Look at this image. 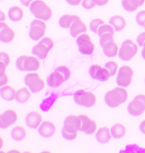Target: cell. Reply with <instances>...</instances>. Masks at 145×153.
I'll return each mask as SVG.
<instances>
[{"label": "cell", "mask_w": 145, "mask_h": 153, "mask_svg": "<svg viewBox=\"0 0 145 153\" xmlns=\"http://www.w3.org/2000/svg\"><path fill=\"white\" fill-rule=\"evenodd\" d=\"M136 23L142 27H144L145 26V10L138 11L135 17Z\"/></svg>", "instance_id": "e575fe53"}, {"label": "cell", "mask_w": 145, "mask_h": 153, "mask_svg": "<svg viewBox=\"0 0 145 153\" xmlns=\"http://www.w3.org/2000/svg\"><path fill=\"white\" fill-rule=\"evenodd\" d=\"M79 18H81V16L78 15L67 13V14H64V15L59 17L58 23H59V26L61 28L70 29V27L72 26V24Z\"/></svg>", "instance_id": "d4e9b609"}, {"label": "cell", "mask_w": 145, "mask_h": 153, "mask_svg": "<svg viewBox=\"0 0 145 153\" xmlns=\"http://www.w3.org/2000/svg\"><path fill=\"white\" fill-rule=\"evenodd\" d=\"M129 98V92L127 88L116 86L108 90L104 94V102L110 108H116L121 105L127 101Z\"/></svg>", "instance_id": "6da1fadb"}, {"label": "cell", "mask_w": 145, "mask_h": 153, "mask_svg": "<svg viewBox=\"0 0 145 153\" xmlns=\"http://www.w3.org/2000/svg\"><path fill=\"white\" fill-rule=\"evenodd\" d=\"M104 66L109 71L111 76H116V74H117V72L119 71V68H120V66H119L117 61H115V60H109V61H107L105 63Z\"/></svg>", "instance_id": "1f68e13d"}, {"label": "cell", "mask_w": 145, "mask_h": 153, "mask_svg": "<svg viewBox=\"0 0 145 153\" xmlns=\"http://www.w3.org/2000/svg\"><path fill=\"white\" fill-rule=\"evenodd\" d=\"M8 18L13 22H20L23 21L25 18L26 13L23 7L21 5H13L11 6L7 12Z\"/></svg>", "instance_id": "ffe728a7"}, {"label": "cell", "mask_w": 145, "mask_h": 153, "mask_svg": "<svg viewBox=\"0 0 145 153\" xmlns=\"http://www.w3.org/2000/svg\"><path fill=\"white\" fill-rule=\"evenodd\" d=\"M144 82H145V79H144Z\"/></svg>", "instance_id": "f907efd6"}, {"label": "cell", "mask_w": 145, "mask_h": 153, "mask_svg": "<svg viewBox=\"0 0 145 153\" xmlns=\"http://www.w3.org/2000/svg\"><path fill=\"white\" fill-rule=\"evenodd\" d=\"M81 128V119L79 115H68L63 122L61 134L66 140H74L78 137Z\"/></svg>", "instance_id": "7a4b0ae2"}, {"label": "cell", "mask_w": 145, "mask_h": 153, "mask_svg": "<svg viewBox=\"0 0 145 153\" xmlns=\"http://www.w3.org/2000/svg\"><path fill=\"white\" fill-rule=\"evenodd\" d=\"M75 43L80 54L83 55H91L96 49V45L92 41L91 35L87 33H82L75 38Z\"/></svg>", "instance_id": "30bf717a"}, {"label": "cell", "mask_w": 145, "mask_h": 153, "mask_svg": "<svg viewBox=\"0 0 145 153\" xmlns=\"http://www.w3.org/2000/svg\"><path fill=\"white\" fill-rule=\"evenodd\" d=\"M0 62L5 64L6 66H10V64L11 63V56L7 51L0 52Z\"/></svg>", "instance_id": "d590c367"}, {"label": "cell", "mask_w": 145, "mask_h": 153, "mask_svg": "<svg viewBox=\"0 0 145 153\" xmlns=\"http://www.w3.org/2000/svg\"><path fill=\"white\" fill-rule=\"evenodd\" d=\"M43 115L42 112L32 110L30 111L25 117V123L28 128L31 129H38V127L41 125L43 122Z\"/></svg>", "instance_id": "2e32d148"}, {"label": "cell", "mask_w": 145, "mask_h": 153, "mask_svg": "<svg viewBox=\"0 0 145 153\" xmlns=\"http://www.w3.org/2000/svg\"><path fill=\"white\" fill-rule=\"evenodd\" d=\"M28 135V131L24 125H16L11 128L10 136L13 140L20 142L24 140Z\"/></svg>", "instance_id": "cb8c5ba5"}, {"label": "cell", "mask_w": 145, "mask_h": 153, "mask_svg": "<svg viewBox=\"0 0 145 153\" xmlns=\"http://www.w3.org/2000/svg\"><path fill=\"white\" fill-rule=\"evenodd\" d=\"M65 2L70 6H78L81 4L82 0H65Z\"/></svg>", "instance_id": "ab89813d"}, {"label": "cell", "mask_w": 145, "mask_h": 153, "mask_svg": "<svg viewBox=\"0 0 145 153\" xmlns=\"http://www.w3.org/2000/svg\"><path fill=\"white\" fill-rule=\"evenodd\" d=\"M35 0H20V3L22 6L24 7H30V5L32 4V3L34 2Z\"/></svg>", "instance_id": "b9f144b4"}, {"label": "cell", "mask_w": 145, "mask_h": 153, "mask_svg": "<svg viewBox=\"0 0 145 153\" xmlns=\"http://www.w3.org/2000/svg\"><path fill=\"white\" fill-rule=\"evenodd\" d=\"M9 82H10V76L7 72L4 74H0V87L9 84Z\"/></svg>", "instance_id": "f35d334b"}, {"label": "cell", "mask_w": 145, "mask_h": 153, "mask_svg": "<svg viewBox=\"0 0 145 153\" xmlns=\"http://www.w3.org/2000/svg\"><path fill=\"white\" fill-rule=\"evenodd\" d=\"M144 31H145V26H144Z\"/></svg>", "instance_id": "681fc988"}, {"label": "cell", "mask_w": 145, "mask_h": 153, "mask_svg": "<svg viewBox=\"0 0 145 153\" xmlns=\"http://www.w3.org/2000/svg\"><path fill=\"white\" fill-rule=\"evenodd\" d=\"M37 130L40 136L43 138H51L56 134L57 126L52 120H43Z\"/></svg>", "instance_id": "d6986e66"}, {"label": "cell", "mask_w": 145, "mask_h": 153, "mask_svg": "<svg viewBox=\"0 0 145 153\" xmlns=\"http://www.w3.org/2000/svg\"><path fill=\"white\" fill-rule=\"evenodd\" d=\"M7 69H8V66H6L5 64L0 62V74H4L7 72Z\"/></svg>", "instance_id": "ee69618b"}, {"label": "cell", "mask_w": 145, "mask_h": 153, "mask_svg": "<svg viewBox=\"0 0 145 153\" xmlns=\"http://www.w3.org/2000/svg\"><path fill=\"white\" fill-rule=\"evenodd\" d=\"M95 134V139L99 144H107L112 139L110 128L108 126H103L98 128Z\"/></svg>", "instance_id": "7402d4cb"}, {"label": "cell", "mask_w": 145, "mask_h": 153, "mask_svg": "<svg viewBox=\"0 0 145 153\" xmlns=\"http://www.w3.org/2000/svg\"><path fill=\"white\" fill-rule=\"evenodd\" d=\"M87 30H88L87 25L81 17L72 24V26L69 29V32L72 38H77L81 34L87 33Z\"/></svg>", "instance_id": "44dd1931"}, {"label": "cell", "mask_w": 145, "mask_h": 153, "mask_svg": "<svg viewBox=\"0 0 145 153\" xmlns=\"http://www.w3.org/2000/svg\"><path fill=\"white\" fill-rule=\"evenodd\" d=\"M139 130L142 134H145V119L142 121L139 124Z\"/></svg>", "instance_id": "f6af8a7d"}, {"label": "cell", "mask_w": 145, "mask_h": 153, "mask_svg": "<svg viewBox=\"0 0 145 153\" xmlns=\"http://www.w3.org/2000/svg\"><path fill=\"white\" fill-rule=\"evenodd\" d=\"M30 12L37 19L45 22L50 21L54 16V10L45 0H35L29 7Z\"/></svg>", "instance_id": "277c9868"}, {"label": "cell", "mask_w": 145, "mask_h": 153, "mask_svg": "<svg viewBox=\"0 0 145 153\" xmlns=\"http://www.w3.org/2000/svg\"><path fill=\"white\" fill-rule=\"evenodd\" d=\"M32 94L33 93L29 89V88H27L25 85L24 87H21V88L17 89L15 100H16L20 104H25L31 100Z\"/></svg>", "instance_id": "83f0119b"}, {"label": "cell", "mask_w": 145, "mask_h": 153, "mask_svg": "<svg viewBox=\"0 0 145 153\" xmlns=\"http://www.w3.org/2000/svg\"><path fill=\"white\" fill-rule=\"evenodd\" d=\"M17 89L14 86L7 84L0 88V96L6 101H12L16 100Z\"/></svg>", "instance_id": "484cf974"}, {"label": "cell", "mask_w": 145, "mask_h": 153, "mask_svg": "<svg viewBox=\"0 0 145 153\" xmlns=\"http://www.w3.org/2000/svg\"><path fill=\"white\" fill-rule=\"evenodd\" d=\"M54 38L49 36H45L44 38L38 41V44L32 47V54L38 56L41 60H45L48 57L49 52L54 49Z\"/></svg>", "instance_id": "52a82bcc"}, {"label": "cell", "mask_w": 145, "mask_h": 153, "mask_svg": "<svg viewBox=\"0 0 145 153\" xmlns=\"http://www.w3.org/2000/svg\"><path fill=\"white\" fill-rule=\"evenodd\" d=\"M145 4V0H121V6L127 12H134Z\"/></svg>", "instance_id": "f1b7e54d"}, {"label": "cell", "mask_w": 145, "mask_h": 153, "mask_svg": "<svg viewBox=\"0 0 145 153\" xmlns=\"http://www.w3.org/2000/svg\"><path fill=\"white\" fill-rule=\"evenodd\" d=\"M48 31L47 22L35 18L30 23L29 27V38L32 41L38 42L42 38L46 36Z\"/></svg>", "instance_id": "9c48e42d"}, {"label": "cell", "mask_w": 145, "mask_h": 153, "mask_svg": "<svg viewBox=\"0 0 145 153\" xmlns=\"http://www.w3.org/2000/svg\"><path fill=\"white\" fill-rule=\"evenodd\" d=\"M0 139H1V145H0V148L2 149V148L4 147V137L0 136Z\"/></svg>", "instance_id": "7dc6e473"}, {"label": "cell", "mask_w": 145, "mask_h": 153, "mask_svg": "<svg viewBox=\"0 0 145 153\" xmlns=\"http://www.w3.org/2000/svg\"><path fill=\"white\" fill-rule=\"evenodd\" d=\"M136 42L137 44L139 45V47H143L144 44H145V31L140 33L136 38Z\"/></svg>", "instance_id": "74e56055"}, {"label": "cell", "mask_w": 145, "mask_h": 153, "mask_svg": "<svg viewBox=\"0 0 145 153\" xmlns=\"http://www.w3.org/2000/svg\"><path fill=\"white\" fill-rule=\"evenodd\" d=\"M16 37V30L6 22H0V41L4 44H10Z\"/></svg>", "instance_id": "e0dca14e"}, {"label": "cell", "mask_w": 145, "mask_h": 153, "mask_svg": "<svg viewBox=\"0 0 145 153\" xmlns=\"http://www.w3.org/2000/svg\"><path fill=\"white\" fill-rule=\"evenodd\" d=\"M24 83L33 94L42 92L47 86L46 80L43 79L38 71L27 72L24 77Z\"/></svg>", "instance_id": "5b68a950"}, {"label": "cell", "mask_w": 145, "mask_h": 153, "mask_svg": "<svg viewBox=\"0 0 145 153\" xmlns=\"http://www.w3.org/2000/svg\"><path fill=\"white\" fill-rule=\"evenodd\" d=\"M110 131L114 139H121L127 134V127L121 123H116L110 127Z\"/></svg>", "instance_id": "f546056e"}, {"label": "cell", "mask_w": 145, "mask_h": 153, "mask_svg": "<svg viewBox=\"0 0 145 153\" xmlns=\"http://www.w3.org/2000/svg\"><path fill=\"white\" fill-rule=\"evenodd\" d=\"M104 23H106L105 21L103 19V18H100V17H96L94 19H92L90 23H89V29L91 31L92 33H97L98 29L100 28V27L104 25Z\"/></svg>", "instance_id": "4dcf8cb0"}, {"label": "cell", "mask_w": 145, "mask_h": 153, "mask_svg": "<svg viewBox=\"0 0 145 153\" xmlns=\"http://www.w3.org/2000/svg\"><path fill=\"white\" fill-rule=\"evenodd\" d=\"M2 1H3V0H2Z\"/></svg>", "instance_id": "816d5d0a"}, {"label": "cell", "mask_w": 145, "mask_h": 153, "mask_svg": "<svg viewBox=\"0 0 145 153\" xmlns=\"http://www.w3.org/2000/svg\"><path fill=\"white\" fill-rule=\"evenodd\" d=\"M139 45L132 38L125 39L120 46L118 56L123 61H130L138 55Z\"/></svg>", "instance_id": "8992f818"}, {"label": "cell", "mask_w": 145, "mask_h": 153, "mask_svg": "<svg viewBox=\"0 0 145 153\" xmlns=\"http://www.w3.org/2000/svg\"><path fill=\"white\" fill-rule=\"evenodd\" d=\"M134 70L129 65H123L120 66L116 74V84L123 88L129 87L133 80Z\"/></svg>", "instance_id": "8fae6325"}, {"label": "cell", "mask_w": 145, "mask_h": 153, "mask_svg": "<svg viewBox=\"0 0 145 153\" xmlns=\"http://www.w3.org/2000/svg\"><path fill=\"white\" fill-rule=\"evenodd\" d=\"M81 7L85 10H92L96 7V4L94 2V0H82L81 2Z\"/></svg>", "instance_id": "8d00e7d4"}, {"label": "cell", "mask_w": 145, "mask_h": 153, "mask_svg": "<svg viewBox=\"0 0 145 153\" xmlns=\"http://www.w3.org/2000/svg\"><path fill=\"white\" fill-rule=\"evenodd\" d=\"M66 78L64 75L59 71L58 68H55L54 71H52L46 79L48 87L51 88H56L63 85L64 82H66Z\"/></svg>", "instance_id": "ac0fdd59"}, {"label": "cell", "mask_w": 145, "mask_h": 153, "mask_svg": "<svg viewBox=\"0 0 145 153\" xmlns=\"http://www.w3.org/2000/svg\"><path fill=\"white\" fill-rule=\"evenodd\" d=\"M142 51H141V55H142V58L145 60V44H144V46L142 47Z\"/></svg>", "instance_id": "bcb514c9"}, {"label": "cell", "mask_w": 145, "mask_h": 153, "mask_svg": "<svg viewBox=\"0 0 145 153\" xmlns=\"http://www.w3.org/2000/svg\"><path fill=\"white\" fill-rule=\"evenodd\" d=\"M110 0H94L95 4L97 6H99V7H103V6L107 5L109 3Z\"/></svg>", "instance_id": "60d3db41"}, {"label": "cell", "mask_w": 145, "mask_h": 153, "mask_svg": "<svg viewBox=\"0 0 145 153\" xmlns=\"http://www.w3.org/2000/svg\"><path fill=\"white\" fill-rule=\"evenodd\" d=\"M115 31L112 26L109 23H104L98 29L97 34L98 35V37H100L104 34H115Z\"/></svg>", "instance_id": "d6a6232c"}, {"label": "cell", "mask_w": 145, "mask_h": 153, "mask_svg": "<svg viewBox=\"0 0 145 153\" xmlns=\"http://www.w3.org/2000/svg\"><path fill=\"white\" fill-rule=\"evenodd\" d=\"M73 100L75 103L82 107L90 108L94 106L98 102V96L94 92L78 89L73 94Z\"/></svg>", "instance_id": "ba28073f"}, {"label": "cell", "mask_w": 145, "mask_h": 153, "mask_svg": "<svg viewBox=\"0 0 145 153\" xmlns=\"http://www.w3.org/2000/svg\"><path fill=\"white\" fill-rule=\"evenodd\" d=\"M88 74L92 79L103 82L109 81L112 76L105 66H101L99 64H92L88 69Z\"/></svg>", "instance_id": "4fadbf2b"}, {"label": "cell", "mask_w": 145, "mask_h": 153, "mask_svg": "<svg viewBox=\"0 0 145 153\" xmlns=\"http://www.w3.org/2000/svg\"><path fill=\"white\" fill-rule=\"evenodd\" d=\"M109 23L112 26L115 32H121L123 31L125 28L127 27V18L122 15H114L109 18Z\"/></svg>", "instance_id": "603a6c76"}, {"label": "cell", "mask_w": 145, "mask_h": 153, "mask_svg": "<svg viewBox=\"0 0 145 153\" xmlns=\"http://www.w3.org/2000/svg\"><path fill=\"white\" fill-rule=\"evenodd\" d=\"M114 40H115V34H104V35L99 37V44L101 47H103L105 44H107L108 43L112 42Z\"/></svg>", "instance_id": "836d02e7"}, {"label": "cell", "mask_w": 145, "mask_h": 153, "mask_svg": "<svg viewBox=\"0 0 145 153\" xmlns=\"http://www.w3.org/2000/svg\"><path fill=\"white\" fill-rule=\"evenodd\" d=\"M79 117L81 119L80 131L87 135L94 134L98 128L97 121L92 119L91 117L87 114H80Z\"/></svg>", "instance_id": "9a60e30c"}, {"label": "cell", "mask_w": 145, "mask_h": 153, "mask_svg": "<svg viewBox=\"0 0 145 153\" xmlns=\"http://www.w3.org/2000/svg\"><path fill=\"white\" fill-rule=\"evenodd\" d=\"M19 114L18 111L14 108H9L5 110L0 115V128L2 129H6L10 128L18 122Z\"/></svg>", "instance_id": "5bb4252c"}, {"label": "cell", "mask_w": 145, "mask_h": 153, "mask_svg": "<svg viewBox=\"0 0 145 153\" xmlns=\"http://www.w3.org/2000/svg\"><path fill=\"white\" fill-rule=\"evenodd\" d=\"M9 152H21L20 150H17V148H13L10 151H9Z\"/></svg>", "instance_id": "c3c4849f"}, {"label": "cell", "mask_w": 145, "mask_h": 153, "mask_svg": "<svg viewBox=\"0 0 145 153\" xmlns=\"http://www.w3.org/2000/svg\"><path fill=\"white\" fill-rule=\"evenodd\" d=\"M34 55H20L16 61V68L21 71H38L42 67V61Z\"/></svg>", "instance_id": "3957f363"}, {"label": "cell", "mask_w": 145, "mask_h": 153, "mask_svg": "<svg viewBox=\"0 0 145 153\" xmlns=\"http://www.w3.org/2000/svg\"><path fill=\"white\" fill-rule=\"evenodd\" d=\"M103 49V53L106 57L109 58H114L115 56H118L119 50H120V46L115 40L112 42H109L104 46L101 47Z\"/></svg>", "instance_id": "4316f807"}, {"label": "cell", "mask_w": 145, "mask_h": 153, "mask_svg": "<svg viewBox=\"0 0 145 153\" xmlns=\"http://www.w3.org/2000/svg\"><path fill=\"white\" fill-rule=\"evenodd\" d=\"M145 111V94H138L127 105V112L132 117H139Z\"/></svg>", "instance_id": "7c38bea8"}, {"label": "cell", "mask_w": 145, "mask_h": 153, "mask_svg": "<svg viewBox=\"0 0 145 153\" xmlns=\"http://www.w3.org/2000/svg\"><path fill=\"white\" fill-rule=\"evenodd\" d=\"M8 17V14H6L4 10H0V22H5Z\"/></svg>", "instance_id": "7bdbcfd3"}]
</instances>
